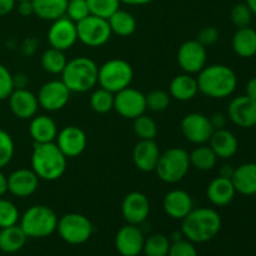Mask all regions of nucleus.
Segmentation results:
<instances>
[{"mask_svg":"<svg viewBox=\"0 0 256 256\" xmlns=\"http://www.w3.org/2000/svg\"><path fill=\"white\" fill-rule=\"evenodd\" d=\"M222 218L212 208L192 209L182 220V234L194 244H202L214 239L222 229Z\"/></svg>","mask_w":256,"mask_h":256,"instance_id":"f257e3e1","label":"nucleus"},{"mask_svg":"<svg viewBox=\"0 0 256 256\" xmlns=\"http://www.w3.org/2000/svg\"><path fill=\"white\" fill-rule=\"evenodd\" d=\"M196 80L199 92L212 99L230 96L238 86V78L234 70L222 64L206 65L198 74Z\"/></svg>","mask_w":256,"mask_h":256,"instance_id":"f03ea898","label":"nucleus"},{"mask_svg":"<svg viewBox=\"0 0 256 256\" xmlns=\"http://www.w3.org/2000/svg\"><path fill=\"white\" fill-rule=\"evenodd\" d=\"M68 158L52 142L34 144L32 154V169L40 180L55 182L66 172Z\"/></svg>","mask_w":256,"mask_h":256,"instance_id":"7ed1b4c3","label":"nucleus"},{"mask_svg":"<svg viewBox=\"0 0 256 256\" xmlns=\"http://www.w3.org/2000/svg\"><path fill=\"white\" fill-rule=\"evenodd\" d=\"M99 66L92 59L78 56L68 60L62 72V82L72 92H86L98 84Z\"/></svg>","mask_w":256,"mask_h":256,"instance_id":"20e7f679","label":"nucleus"},{"mask_svg":"<svg viewBox=\"0 0 256 256\" xmlns=\"http://www.w3.org/2000/svg\"><path fill=\"white\" fill-rule=\"evenodd\" d=\"M58 216L46 205H32L20 216V228L28 238L42 239L56 232Z\"/></svg>","mask_w":256,"mask_h":256,"instance_id":"39448f33","label":"nucleus"},{"mask_svg":"<svg viewBox=\"0 0 256 256\" xmlns=\"http://www.w3.org/2000/svg\"><path fill=\"white\" fill-rule=\"evenodd\" d=\"M189 152L182 148H170L162 152L156 165L158 178L166 184H176L188 175L190 169Z\"/></svg>","mask_w":256,"mask_h":256,"instance_id":"423d86ee","label":"nucleus"},{"mask_svg":"<svg viewBox=\"0 0 256 256\" xmlns=\"http://www.w3.org/2000/svg\"><path fill=\"white\" fill-rule=\"evenodd\" d=\"M134 79V69L124 59H110L99 66L98 84L112 94L130 86Z\"/></svg>","mask_w":256,"mask_h":256,"instance_id":"0eeeda50","label":"nucleus"},{"mask_svg":"<svg viewBox=\"0 0 256 256\" xmlns=\"http://www.w3.org/2000/svg\"><path fill=\"white\" fill-rule=\"evenodd\" d=\"M56 232L65 242L82 245L92 238L94 226L90 219L79 212H69L58 220Z\"/></svg>","mask_w":256,"mask_h":256,"instance_id":"6e6552de","label":"nucleus"},{"mask_svg":"<svg viewBox=\"0 0 256 256\" xmlns=\"http://www.w3.org/2000/svg\"><path fill=\"white\" fill-rule=\"evenodd\" d=\"M78 40L89 48H100L106 44L112 32L106 19L90 14L76 22Z\"/></svg>","mask_w":256,"mask_h":256,"instance_id":"1a4fd4ad","label":"nucleus"},{"mask_svg":"<svg viewBox=\"0 0 256 256\" xmlns=\"http://www.w3.org/2000/svg\"><path fill=\"white\" fill-rule=\"evenodd\" d=\"M178 64L186 74H199L206 66L208 52L196 39L186 40L180 45L176 54Z\"/></svg>","mask_w":256,"mask_h":256,"instance_id":"9d476101","label":"nucleus"},{"mask_svg":"<svg viewBox=\"0 0 256 256\" xmlns=\"http://www.w3.org/2000/svg\"><path fill=\"white\" fill-rule=\"evenodd\" d=\"M114 109L120 116L134 120L146 112V98L140 90L128 86L115 94Z\"/></svg>","mask_w":256,"mask_h":256,"instance_id":"9b49d317","label":"nucleus"},{"mask_svg":"<svg viewBox=\"0 0 256 256\" xmlns=\"http://www.w3.org/2000/svg\"><path fill=\"white\" fill-rule=\"evenodd\" d=\"M182 132L185 139L195 145H202L209 142L214 128L210 122V118L200 112H190L182 120Z\"/></svg>","mask_w":256,"mask_h":256,"instance_id":"f8f14e48","label":"nucleus"},{"mask_svg":"<svg viewBox=\"0 0 256 256\" xmlns=\"http://www.w3.org/2000/svg\"><path fill=\"white\" fill-rule=\"evenodd\" d=\"M72 92L62 80H50L40 88L38 92L39 106L46 112H59L64 109L70 100Z\"/></svg>","mask_w":256,"mask_h":256,"instance_id":"ddd939ff","label":"nucleus"},{"mask_svg":"<svg viewBox=\"0 0 256 256\" xmlns=\"http://www.w3.org/2000/svg\"><path fill=\"white\" fill-rule=\"evenodd\" d=\"M48 42L50 48L66 52L72 49L78 42L76 22L70 20L68 16H62L54 20L52 26L48 30Z\"/></svg>","mask_w":256,"mask_h":256,"instance_id":"4468645a","label":"nucleus"},{"mask_svg":"<svg viewBox=\"0 0 256 256\" xmlns=\"http://www.w3.org/2000/svg\"><path fill=\"white\" fill-rule=\"evenodd\" d=\"M150 202L144 192H132L122 199V214L126 224L142 225L150 215Z\"/></svg>","mask_w":256,"mask_h":256,"instance_id":"2eb2a0df","label":"nucleus"},{"mask_svg":"<svg viewBox=\"0 0 256 256\" xmlns=\"http://www.w3.org/2000/svg\"><path fill=\"white\" fill-rule=\"evenodd\" d=\"M56 142L62 154L69 158H78L85 152L88 145V136L82 128L69 125L60 130L56 135Z\"/></svg>","mask_w":256,"mask_h":256,"instance_id":"dca6fc26","label":"nucleus"},{"mask_svg":"<svg viewBox=\"0 0 256 256\" xmlns=\"http://www.w3.org/2000/svg\"><path fill=\"white\" fill-rule=\"evenodd\" d=\"M145 236L139 225L126 224L115 235V248L122 256H138L142 252Z\"/></svg>","mask_w":256,"mask_h":256,"instance_id":"f3484780","label":"nucleus"},{"mask_svg":"<svg viewBox=\"0 0 256 256\" xmlns=\"http://www.w3.org/2000/svg\"><path fill=\"white\" fill-rule=\"evenodd\" d=\"M228 118L239 128L249 129L256 125V100L242 95L230 102Z\"/></svg>","mask_w":256,"mask_h":256,"instance_id":"a211bd4d","label":"nucleus"},{"mask_svg":"<svg viewBox=\"0 0 256 256\" xmlns=\"http://www.w3.org/2000/svg\"><path fill=\"white\" fill-rule=\"evenodd\" d=\"M8 102L12 115L22 120H29L34 118L40 108L38 96L28 88L12 90L10 96L8 98Z\"/></svg>","mask_w":256,"mask_h":256,"instance_id":"6ab92c4d","label":"nucleus"},{"mask_svg":"<svg viewBox=\"0 0 256 256\" xmlns=\"http://www.w3.org/2000/svg\"><path fill=\"white\" fill-rule=\"evenodd\" d=\"M39 180L32 169H16L8 176V192L16 198L32 196L39 188Z\"/></svg>","mask_w":256,"mask_h":256,"instance_id":"aec40b11","label":"nucleus"},{"mask_svg":"<svg viewBox=\"0 0 256 256\" xmlns=\"http://www.w3.org/2000/svg\"><path fill=\"white\" fill-rule=\"evenodd\" d=\"M160 155L162 152L155 140H139L132 150V162L140 172H152L156 169Z\"/></svg>","mask_w":256,"mask_h":256,"instance_id":"412c9836","label":"nucleus"},{"mask_svg":"<svg viewBox=\"0 0 256 256\" xmlns=\"http://www.w3.org/2000/svg\"><path fill=\"white\" fill-rule=\"evenodd\" d=\"M162 209L172 219L182 220L194 209V200L185 190H170L162 200Z\"/></svg>","mask_w":256,"mask_h":256,"instance_id":"4be33fe9","label":"nucleus"},{"mask_svg":"<svg viewBox=\"0 0 256 256\" xmlns=\"http://www.w3.org/2000/svg\"><path fill=\"white\" fill-rule=\"evenodd\" d=\"M58 132L56 122L48 115H35L30 119L29 134L34 144L55 142Z\"/></svg>","mask_w":256,"mask_h":256,"instance_id":"5701e85b","label":"nucleus"},{"mask_svg":"<svg viewBox=\"0 0 256 256\" xmlns=\"http://www.w3.org/2000/svg\"><path fill=\"white\" fill-rule=\"evenodd\" d=\"M236 190L232 179L218 176L210 182L206 188V196L215 206H226L234 200Z\"/></svg>","mask_w":256,"mask_h":256,"instance_id":"b1692460","label":"nucleus"},{"mask_svg":"<svg viewBox=\"0 0 256 256\" xmlns=\"http://www.w3.org/2000/svg\"><path fill=\"white\" fill-rule=\"evenodd\" d=\"M210 148L214 150L218 158L220 159H230L234 156L239 148L236 136L228 129L214 130L209 140Z\"/></svg>","mask_w":256,"mask_h":256,"instance_id":"393cba45","label":"nucleus"},{"mask_svg":"<svg viewBox=\"0 0 256 256\" xmlns=\"http://www.w3.org/2000/svg\"><path fill=\"white\" fill-rule=\"evenodd\" d=\"M199 92L196 78L192 74H180L172 78L169 85V94L178 102H189Z\"/></svg>","mask_w":256,"mask_h":256,"instance_id":"a878e982","label":"nucleus"},{"mask_svg":"<svg viewBox=\"0 0 256 256\" xmlns=\"http://www.w3.org/2000/svg\"><path fill=\"white\" fill-rule=\"evenodd\" d=\"M236 192L242 195L256 194V164L255 162H246L234 170V175L232 178Z\"/></svg>","mask_w":256,"mask_h":256,"instance_id":"bb28decb","label":"nucleus"},{"mask_svg":"<svg viewBox=\"0 0 256 256\" xmlns=\"http://www.w3.org/2000/svg\"><path fill=\"white\" fill-rule=\"evenodd\" d=\"M28 236L20 225L0 229V252L5 254H15L24 248Z\"/></svg>","mask_w":256,"mask_h":256,"instance_id":"cd10ccee","label":"nucleus"},{"mask_svg":"<svg viewBox=\"0 0 256 256\" xmlns=\"http://www.w3.org/2000/svg\"><path fill=\"white\" fill-rule=\"evenodd\" d=\"M232 49L242 58H252L256 54V30L250 26L240 28L232 36Z\"/></svg>","mask_w":256,"mask_h":256,"instance_id":"c85d7f7f","label":"nucleus"},{"mask_svg":"<svg viewBox=\"0 0 256 256\" xmlns=\"http://www.w3.org/2000/svg\"><path fill=\"white\" fill-rule=\"evenodd\" d=\"M34 15L42 20H54L64 16L68 0H32Z\"/></svg>","mask_w":256,"mask_h":256,"instance_id":"c756f323","label":"nucleus"},{"mask_svg":"<svg viewBox=\"0 0 256 256\" xmlns=\"http://www.w3.org/2000/svg\"><path fill=\"white\" fill-rule=\"evenodd\" d=\"M112 34L119 36H130L136 30V19L132 12L119 9L108 19Z\"/></svg>","mask_w":256,"mask_h":256,"instance_id":"7c9ffc66","label":"nucleus"},{"mask_svg":"<svg viewBox=\"0 0 256 256\" xmlns=\"http://www.w3.org/2000/svg\"><path fill=\"white\" fill-rule=\"evenodd\" d=\"M189 158L190 165L200 172H210L216 166L218 156L210 145H198L192 152H189Z\"/></svg>","mask_w":256,"mask_h":256,"instance_id":"2f4dec72","label":"nucleus"},{"mask_svg":"<svg viewBox=\"0 0 256 256\" xmlns=\"http://www.w3.org/2000/svg\"><path fill=\"white\" fill-rule=\"evenodd\" d=\"M68 59L65 52L49 48L42 55V66L46 72L52 75H62V70L66 66Z\"/></svg>","mask_w":256,"mask_h":256,"instance_id":"473e14b6","label":"nucleus"},{"mask_svg":"<svg viewBox=\"0 0 256 256\" xmlns=\"http://www.w3.org/2000/svg\"><path fill=\"white\" fill-rule=\"evenodd\" d=\"M169 238L164 234H152L145 238L142 252L145 256H168L170 250Z\"/></svg>","mask_w":256,"mask_h":256,"instance_id":"72a5a7b5","label":"nucleus"},{"mask_svg":"<svg viewBox=\"0 0 256 256\" xmlns=\"http://www.w3.org/2000/svg\"><path fill=\"white\" fill-rule=\"evenodd\" d=\"M132 130L139 140H155L158 135V124L149 115L142 114L134 119Z\"/></svg>","mask_w":256,"mask_h":256,"instance_id":"f704fd0d","label":"nucleus"},{"mask_svg":"<svg viewBox=\"0 0 256 256\" xmlns=\"http://www.w3.org/2000/svg\"><path fill=\"white\" fill-rule=\"evenodd\" d=\"M114 96L112 92L99 88L90 96V106L98 114H106L114 109Z\"/></svg>","mask_w":256,"mask_h":256,"instance_id":"c9c22d12","label":"nucleus"},{"mask_svg":"<svg viewBox=\"0 0 256 256\" xmlns=\"http://www.w3.org/2000/svg\"><path fill=\"white\" fill-rule=\"evenodd\" d=\"M90 14L95 16L109 19L115 12L120 9V0H86Z\"/></svg>","mask_w":256,"mask_h":256,"instance_id":"e433bc0d","label":"nucleus"},{"mask_svg":"<svg viewBox=\"0 0 256 256\" xmlns=\"http://www.w3.org/2000/svg\"><path fill=\"white\" fill-rule=\"evenodd\" d=\"M20 220V212L16 205L5 198H0V229L16 225Z\"/></svg>","mask_w":256,"mask_h":256,"instance_id":"4c0bfd02","label":"nucleus"},{"mask_svg":"<svg viewBox=\"0 0 256 256\" xmlns=\"http://www.w3.org/2000/svg\"><path fill=\"white\" fill-rule=\"evenodd\" d=\"M146 98V108L154 112H162L169 108L170 102H172V96L168 92L162 89L152 90Z\"/></svg>","mask_w":256,"mask_h":256,"instance_id":"58836bf2","label":"nucleus"},{"mask_svg":"<svg viewBox=\"0 0 256 256\" xmlns=\"http://www.w3.org/2000/svg\"><path fill=\"white\" fill-rule=\"evenodd\" d=\"M15 154V144L12 136L5 130L0 129V170L10 164Z\"/></svg>","mask_w":256,"mask_h":256,"instance_id":"ea45409f","label":"nucleus"},{"mask_svg":"<svg viewBox=\"0 0 256 256\" xmlns=\"http://www.w3.org/2000/svg\"><path fill=\"white\" fill-rule=\"evenodd\" d=\"M252 12L250 8L248 6L246 2H240L232 6V12H230V19H232V24L240 29V28L250 26V22L252 20Z\"/></svg>","mask_w":256,"mask_h":256,"instance_id":"a19ab883","label":"nucleus"},{"mask_svg":"<svg viewBox=\"0 0 256 256\" xmlns=\"http://www.w3.org/2000/svg\"><path fill=\"white\" fill-rule=\"evenodd\" d=\"M89 15L90 10L86 0H68L65 16L69 18L70 20H72L74 22H79Z\"/></svg>","mask_w":256,"mask_h":256,"instance_id":"79ce46f5","label":"nucleus"},{"mask_svg":"<svg viewBox=\"0 0 256 256\" xmlns=\"http://www.w3.org/2000/svg\"><path fill=\"white\" fill-rule=\"evenodd\" d=\"M168 256H198V252L194 242L182 238L176 242H172Z\"/></svg>","mask_w":256,"mask_h":256,"instance_id":"37998d69","label":"nucleus"},{"mask_svg":"<svg viewBox=\"0 0 256 256\" xmlns=\"http://www.w3.org/2000/svg\"><path fill=\"white\" fill-rule=\"evenodd\" d=\"M14 89L12 74L5 65L0 64V102L8 100Z\"/></svg>","mask_w":256,"mask_h":256,"instance_id":"c03bdc74","label":"nucleus"},{"mask_svg":"<svg viewBox=\"0 0 256 256\" xmlns=\"http://www.w3.org/2000/svg\"><path fill=\"white\" fill-rule=\"evenodd\" d=\"M219 30L215 26H205L198 32L196 40L205 48L212 46L219 40Z\"/></svg>","mask_w":256,"mask_h":256,"instance_id":"a18cd8bd","label":"nucleus"},{"mask_svg":"<svg viewBox=\"0 0 256 256\" xmlns=\"http://www.w3.org/2000/svg\"><path fill=\"white\" fill-rule=\"evenodd\" d=\"M18 12L22 16H30L34 14V8H32V0H26V2H18Z\"/></svg>","mask_w":256,"mask_h":256,"instance_id":"49530a36","label":"nucleus"},{"mask_svg":"<svg viewBox=\"0 0 256 256\" xmlns=\"http://www.w3.org/2000/svg\"><path fill=\"white\" fill-rule=\"evenodd\" d=\"M210 122H212L214 130L224 129L225 125H226V116L222 112H216L212 116H210Z\"/></svg>","mask_w":256,"mask_h":256,"instance_id":"de8ad7c7","label":"nucleus"},{"mask_svg":"<svg viewBox=\"0 0 256 256\" xmlns=\"http://www.w3.org/2000/svg\"><path fill=\"white\" fill-rule=\"evenodd\" d=\"M16 6V0H0V16L10 14Z\"/></svg>","mask_w":256,"mask_h":256,"instance_id":"09e8293b","label":"nucleus"},{"mask_svg":"<svg viewBox=\"0 0 256 256\" xmlns=\"http://www.w3.org/2000/svg\"><path fill=\"white\" fill-rule=\"evenodd\" d=\"M12 80H14V88L15 89H24L29 84V76L22 72L12 75Z\"/></svg>","mask_w":256,"mask_h":256,"instance_id":"8fccbe9b","label":"nucleus"},{"mask_svg":"<svg viewBox=\"0 0 256 256\" xmlns=\"http://www.w3.org/2000/svg\"><path fill=\"white\" fill-rule=\"evenodd\" d=\"M35 46H36V42H35L34 39H28V40H25L24 44H22V54H24V55H32V54H34Z\"/></svg>","mask_w":256,"mask_h":256,"instance_id":"3c124183","label":"nucleus"},{"mask_svg":"<svg viewBox=\"0 0 256 256\" xmlns=\"http://www.w3.org/2000/svg\"><path fill=\"white\" fill-rule=\"evenodd\" d=\"M245 92H246V96L252 98V100H256V76L248 82Z\"/></svg>","mask_w":256,"mask_h":256,"instance_id":"603ef678","label":"nucleus"},{"mask_svg":"<svg viewBox=\"0 0 256 256\" xmlns=\"http://www.w3.org/2000/svg\"><path fill=\"white\" fill-rule=\"evenodd\" d=\"M234 168L232 165H222L219 170V176L225 178V179H232L234 175Z\"/></svg>","mask_w":256,"mask_h":256,"instance_id":"864d4df0","label":"nucleus"},{"mask_svg":"<svg viewBox=\"0 0 256 256\" xmlns=\"http://www.w3.org/2000/svg\"><path fill=\"white\" fill-rule=\"evenodd\" d=\"M8 192V176L0 170V198Z\"/></svg>","mask_w":256,"mask_h":256,"instance_id":"5fc2aeb1","label":"nucleus"},{"mask_svg":"<svg viewBox=\"0 0 256 256\" xmlns=\"http://www.w3.org/2000/svg\"><path fill=\"white\" fill-rule=\"evenodd\" d=\"M120 2L128 5H132V6H142V5L149 4L152 0H120Z\"/></svg>","mask_w":256,"mask_h":256,"instance_id":"6e6d98bb","label":"nucleus"},{"mask_svg":"<svg viewBox=\"0 0 256 256\" xmlns=\"http://www.w3.org/2000/svg\"><path fill=\"white\" fill-rule=\"evenodd\" d=\"M246 5L250 8L252 14L256 15V0H246Z\"/></svg>","mask_w":256,"mask_h":256,"instance_id":"4d7b16f0","label":"nucleus"},{"mask_svg":"<svg viewBox=\"0 0 256 256\" xmlns=\"http://www.w3.org/2000/svg\"><path fill=\"white\" fill-rule=\"evenodd\" d=\"M26 2V0H16V2Z\"/></svg>","mask_w":256,"mask_h":256,"instance_id":"13d9d810","label":"nucleus"}]
</instances>
